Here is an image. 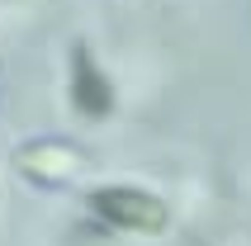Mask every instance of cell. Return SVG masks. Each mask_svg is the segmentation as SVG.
Wrapping results in <instances>:
<instances>
[{
    "label": "cell",
    "mask_w": 251,
    "mask_h": 246,
    "mask_svg": "<svg viewBox=\"0 0 251 246\" xmlns=\"http://www.w3.org/2000/svg\"><path fill=\"white\" fill-rule=\"evenodd\" d=\"M71 104L85 114V119H104L114 109V85L104 81V71L90 62L85 48L71 52Z\"/></svg>",
    "instance_id": "cell-2"
},
{
    "label": "cell",
    "mask_w": 251,
    "mask_h": 246,
    "mask_svg": "<svg viewBox=\"0 0 251 246\" xmlns=\"http://www.w3.org/2000/svg\"><path fill=\"white\" fill-rule=\"evenodd\" d=\"M90 208H95L104 222L124 227V232H161L171 222L166 204L156 194H142L133 185H104V190L90 194Z\"/></svg>",
    "instance_id": "cell-1"
}]
</instances>
